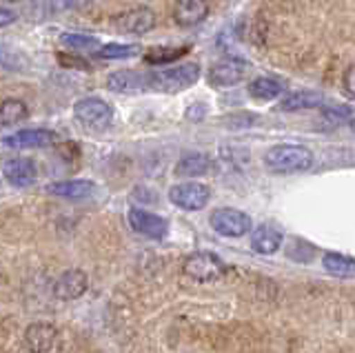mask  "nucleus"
Segmentation results:
<instances>
[{
  "instance_id": "26",
  "label": "nucleus",
  "mask_w": 355,
  "mask_h": 353,
  "mask_svg": "<svg viewBox=\"0 0 355 353\" xmlns=\"http://www.w3.org/2000/svg\"><path fill=\"white\" fill-rule=\"evenodd\" d=\"M324 118L329 120H347L353 118V109L351 107H344V105H336V107H324Z\"/></svg>"
},
{
  "instance_id": "3",
  "label": "nucleus",
  "mask_w": 355,
  "mask_h": 353,
  "mask_svg": "<svg viewBox=\"0 0 355 353\" xmlns=\"http://www.w3.org/2000/svg\"><path fill=\"white\" fill-rule=\"evenodd\" d=\"M182 271H184L187 278H191L196 282H214L227 271V264L222 262L216 253L198 251L184 260Z\"/></svg>"
},
{
  "instance_id": "27",
  "label": "nucleus",
  "mask_w": 355,
  "mask_h": 353,
  "mask_svg": "<svg viewBox=\"0 0 355 353\" xmlns=\"http://www.w3.org/2000/svg\"><path fill=\"white\" fill-rule=\"evenodd\" d=\"M58 62H62V67H73V69H83L87 71L89 69V62L83 60V58H76V56H67V53H58Z\"/></svg>"
},
{
  "instance_id": "28",
  "label": "nucleus",
  "mask_w": 355,
  "mask_h": 353,
  "mask_svg": "<svg viewBox=\"0 0 355 353\" xmlns=\"http://www.w3.org/2000/svg\"><path fill=\"white\" fill-rule=\"evenodd\" d=\"M342 87H344V94L349 98H355V64H351V67L344 71Z\"/></svg>"
},
{
  "instance_id": "7",
  "label": "nucleus",
  "mask_w": 355,
  "mask_h": 353,
  "mask_svg": "<svg viewBox=\"0 0 355 353\" xmlns=\"http://www.w3.org/2000/svg\"><path fill=\"white\" fill-rule=\"evenodd\" d=\"M127 218H129V225L133 231H138V234L153 238V240L164 238L166 231H169V223H166L162 216L149 214V212H144V209H138V207L129 209Z\"/></svg>"
},
{
  "instance_id": "13",
  "label": "nucleus",
  "mask_w": 355,
  "mask_h": 353,
  "mask_svg": "<svg viewBox=\"0 0 355 353\" xmlns=\"http://www.w3.org/2000/svg\"><path fill=\"white\" fill-rule=\"evenodd\" d=\"M55 134L47 129H25V131H18L14 136H7L3 140L5 147L11 149H42V147H49L53 145Z\"/></svg>"
},
{
  "instance_id": "21",
  "label": "nucleus",
  "mask_w": 355,
  "mask_h": 353,
  "mask_svg": "<svg viewBox=\"0 0 355 353\" xmlns=\"http://www.w3.org/2000/svg\"><path fill=\"white\" fill-rule=\"evenodd\" d=\"M322 105V96L315 92H295L291 96H286L280 103V109L284 112H297V109H313Z\"/></svg>"
},
{
  "instance_id": "24",
  "label": "nucleus",
  "mask_w": 355,
  "mask_h": 353,
  "mask_svg": "<svg viewBox=\"0 0 355 353\" xmlns=\"http://www.w3.org/2000/svg\"><path fill=\"white\" fill-rule=\"evenodd\" d=\"M189 49L187 47H180V49H173V47H153L144 53V60L149 64H166V62H173L175 58L184 56Z\"/></svg>"
},
{
  "instance_id": "10",
  "label": "nucleus",
  "mask_w": 355,
  "mask_h": 353,
  "mask_svg": "<svg viewBox=\"0 0 355 353\" xmlns=\"http://www.w3.org/2000/svg\"><path fill=\"white\" fill-rule=\"evenodd\" d=\"M107 89L116 94H131V92H144L149 89V74H140L133 69H120L109 74Z\"/></svg>"
},
{
  "instance_id": "25",
  "label": "nucleus",
  "mask_w": 355,
  "mask_h": 353,
  "mask_svg": "<svg viewBox=\"0 0 355 353\" xmlns=\"http://www.w3.org/2000/svg\"><path fill=\"white\" fill-rule=\"evenodd\" d=\"M138 53H140L138 45H107L98 51V56L107 60H116V58H133Z\"/></svg>"
},
{
  "instance_id": "12",
  "label": "nucleus",
  "mask_w": 355,
  "mask_h": 353,
  "mask_svg": "<svg viewBox=\"0 0 355 353\" xmlns=\"http://www.w3.org/2000/svg\"><path fill=\"white\" fill-rule=\"evenodd\" d=\"M87 286H89L87 273L80 269H69L55 280L53 293L58 300H76V298H80L87 291Z\"/></svg>"
},
{
  "instance_id": "5",
  "label": "nucleus",
  "mask_w": 355,
  "mask_h": 353,
  "mask_svg": "<svg viewBox=\"0 0 355 353\" xmlns=\"http://www.w3.org/2000/svg\"><path fill=\"white\" fill-rule=\"evenodd\" d=\"M209 198H211L209 187L200 182H180L173 184L169 191V200L175 207L187 209V212H200V209H205Z\"/></svg>"
},
{
  "instance_id": "20",
  "label": "nucleus",
  "mask_w": 355,
  "mask_h": 353,
  "mask_svg": "<svg viewBox=\"0 0 355 353\" xmlns=\"http://www.w3.org/2000/svg\"><path fill=\"white\" fill-rule=\"evenodd\" d=\"M282 89L284 85L273 78H255L253 83H249V96L255 101H273L282 94Z\"/></svg>"
},
{
  "instance_id": "17",
  "label": "nucleus",
  "mask_w": 355,
  "mask_h": 353,
  "mask_svg": "<svg viewBox=\"0 0 355 353\" xmlns=\"http://www.w3.org/2000/svg\"><path fill=\"white\" fill-rule=\"evenodd\" d=\"M47 191L58 198H67V200H85L96 191V184L92 180H60L51 182Z\"/></svg>"
},
{
  "instance_id": "29",
  "label": "nucleus",
  "mask_w": 355,
  "mask_h": 353,
  "mask_svg": "<svg viewBox=\"0 0 355 353\" xmlns=\"http://www.w3.org/2000/svg\"><path fill=\"white\" fill-rule=\"evenodd\" d=\"M11 20H16V12L11 14L9 9H3V12H0V25H3V27H7V25L11 23Z\"/></svg>"
},
{
  "instance_id": "9",
  "label": "nucleus",
  "mask_w": 355,
  "mask_h": 353,
  "mask_svg": "<svg viewBox=\"0 0 355 353\" xmlns=\"http://www.w3.org/2000/svg\"><path fill=\"white\" fill-rule=\"evenodd\" d=\"M60 342V334L53 325L36 322L25 331V345L31 353H51Z\"/></svg>"
},
{
  "instance_id": "31",
  "label": "nucleus",
  "mask_w": 355,
  "mask_h": 353,
  "mask_svg": "<svg viewBox=\"0 0 355 353\" xmlns=\"http://www.w3.org/2000/svg\"><path fill=\"white\" fill-rule=\"evenodd\" d=\"M351 129H353V131H355V118H353V120H351Z\"/></svg>"
},
{
  "instance_id": "1",
  "label": "nucleus",
  "mask_w": 355,
  "mask_h": 353,
  "mask_svg": "<svg viewBox=\"0 0 355 353\" xmlns=\"http://www.w3.org/2000/svg\"><path fill=\"white\" fill-rule=\"evenodd\" d=\"M266 167L275 173L306 171L313 164V153L300 145H275L264 156Z\"/></svg>"
},
{
  "instance_id": "15",
  "label": "nucleus",
  "mask_w": 355,
  "mask_h": 353,
  "mask_svg": "<svg viewBox=\"0 0 355 353\" xmlns=\"http://www.w3.org/2000/svg\"><path fill=\"white\" fill-rule=\"evenodd\" d=\"M282 247V231L273 225H260L251 234V249L262 256H271Z\"/></svg>"
},
{
  "instance_id": "14",
  "label": "nucleus",
  "mask_w": 355,
  "mask_h": 353,
  "mask_svg": "<svg viewBox=\"0 0 355 353\" xmlns=\"http://www.w3.org/2000/svg\"><path fill=\"white\" fill-rule=\"evenodd\" d=\"M209 14L207 0H178L173 9V18L180 27H196Z\"/></svg>"
},
{
  "instance_id": "23",
  "label": "nucleus",
  "mask_w": 355,
  "mask_h": 353,
  "mask_svg": "<svg viewBox=\"0 0 355 353\" xmlns=\"http://www.w3.org/2000/svg\"><path fill=\"white\" fill-rule=\"evenodd\" d=\"M60 42L71 51H94L100 47V40L94 36H85V34H62Z\"/></svg>"
},
{
  "instance_id": "22",
  "label": "nucleus",
  "mask_w": 355,
  "mask_h": 353,
  "mask_svg": "<svg viewBox=\"0 0 355 353\" xmlns=\"http://www.w3.org/2000/svg\"><path fill=\"white\" fill-rule=\"evenodd\" d=\"M25 118H27V105L25 103L16 101V98H7V101H3V109H0V123H3V127L16 125Z\"/></svg>"
},
{
  "instance_id": "16",
  "label": "nucleus",
  "mask_w": 355,
  "mask_h": 353,
  "mask_svg": "<svg viewBox=\"0 0 355 353\" xmlns=\"http://www.w3.org/2000/svg\"><path fill=\"white\" fill-rule=\"evenodd\" d=\"M244 64L236 60H225L218 62L209 71V83L214 87H233L244 78Z\"/></svg>"
},
{
  "instance_id": "2",
  "label": "nucleus",
  "mask_w": 355,
  "mask_h": 353,
  "mask_svg": "<svg viewBox=\"0 0 355 353\" xmlns=\"http://www.w3.org/2000/svg\"><path fill=\"white\" fill-rule=\"evenodd\" d=\"M200 78V64L187 62L180 67L171 69H158L149 74V89L162 92V94H178L182 89H189Z\"/></svg>"
},
{
  "instance_id": "8",
  "label": "nucleus",
  "mask_w": 355,
  "mask_h": 353,
  "mask_svg": "<svg viewBox=\"0 0 355 353\" xmlns=\"http://www.w3.org/2000/svg\"><path fill=\"white\" fill-rule=\"evenodd\" d=\"M155 25V14L149 7H136L129 9V12L120 14L118 18H114V27L120 34H147L149 29H153Z\"/></svg>"
},
{
  "instance_id": "30",
  "label": "nucleus",
  "mask_w": 355,
  "mask_h": 353,
  "mask_svg": "<svg viewBox=\"0 0 355 353\" xmlns=\"http://www.w3.org/2000/svg\"><path fill=\"white\" fill-rule=\"evenodd\" d=\"M62 3H64V7H85L92 3V0H62Z\"/></svg>"
},
{
  "instance_id": "6",
  "label": "nucleus",
  "mask_w": 355,
  "mask_h": 353,
  "mask_svg": "<svg viewBox=\"0 0 355 353\" xmlns=\"http://www.w3.org/2000/svg\"><path fill=\"white\" fill-rule=\"evenodd\" d=\"M73 114L83 125L94 129H105L111 123V107L98 101V98H83V101H78L73 107Z\"/></svg>"
},
{
  "instance_id": "19",
  "label": "nucleus",
  "mask_w": 355,
  "mask_h": 353,
  "mask_svg": "<svg viewBox=\"0 0 355 353\" xmlns=\"http://www.w3.org/2000/svg\"><path fill=\"white\" fill-rule=\"evenodd\" d=\"M322 267H324L331 275H338V278L355 275V260L349 256H342V253H324Z\"/></svg>"
},
{
  "instance_id": "4",
  "label": "nucleus",
  "mask_w": 355,
  "mask_h": 353,
  "mask_svg": "<svg viewBox=\"0 0 355 353\" xmlns=\"http://www.w3.org/2000/svg\"><path fill=\"white\" fill-rule=\"evenodd\" d=\"M209 225L216 234L225 238H240L247 234V231H251V218L244 212H238V209L220 207L211 214Z\"/></svg>"
},
{
  "instance_id": "18",
  "label": "nucleus",
  "mask_w": 355,
  "mask_h": 353,
  "mask_svg": "<svg viewBox=\"0 0 355 353\" xmlns=\"http://www.w3.org/2000/svg\"><path fill=\"white\" fill-rule=\"evenodd\" d=\"M211 169V158L205 153H189L180 162L175 164V175L180 178H196V175H205Z\"/></svg>"
},
{
  "instance_id": "11",
  "label": "nucleus",
  "mask_w": 355,
  "mask_h": 353,
  "mask_svg": "<svg viewBox=\"0 0 355 353\" xmlns=\"http://www.w3.org/2000/svg\"><path fill=\"white\" fill-rule=\"evenodd\" d=\"M3 175L9 184L25 189L38 180V169L29 158H11L3 164Z\"/></svg>"
}]
</instances>
